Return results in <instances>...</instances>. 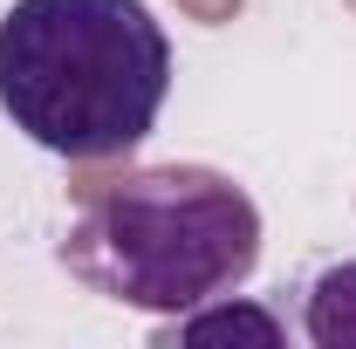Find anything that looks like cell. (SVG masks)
<instances>
[{
  "label": "cell",
  "instance_id": "obj_6",
  "mask_svg": "<svg viewBox=\"0 0 356 349\" xmlns=\"http://www.w3.org/2000/svg\"><path fill=\"white\" fill-rule=\"evenodd\" d=\"M350 7H356V0H350Z\"/></svg>",
  "mask_w": 356,
  "mask_h": 349
},
{
  "label": "cell",
  "instance_id": "obj_1",
  "mask_svg": "<svg viewBox=\"0 0 356 349\" xmlns=\"http://www.w3.org/2000/svg\"><path fill=\"white\" fill-rule=\"evenodd\" d=\"M62 267L89 295L144 315H185L233 295L261 261V206L213 165H137L76 185Z\"/></svg>",
  "mask_w": 356,
  "mask_h": 349
},
{
  "label": "cell",
  "instance_id": "obj_4",
  "mask_svg": "<svg viewBox=\"0 0 356 349\" xmlns=\"http://www.w3.org/2000/svg\"><path fill=\"white\" fill-rule=\"evenodd\" d=\"M213 336H254V343H281V315H267L254 302H199L172 315L165 329H158V343H213Z\"/></svg>",
  "mask_w": 356,
  "mask_h": 349
},
{
  "label": "cell",
  "instance_id": "obj_2",
  "mask_svg": "<svg viewBox=\"0 0 356 349\" xmlns=\"http://www.w3.org/2000/svg\"><path fill=\"white\" fill-rule=\"evenodd\" d=\"M172 96V42L144 0H14L0 21V110L69 165L137 151Z\"/></svg>",
  "mask_w": 356,
  "mask_h": 349
},
{
  "label": "cell",
  "instance_id": "obj_5",
  "mask_svg": "<svg viewBox=\"0 0 356 349\" xmlns=\"http://www.w3.org/2000/svg\"><path fill=\"white\" fill-rule=\"evenodd\" d=\"M178 7H185L199 28H226V21L240 14V0H178Z\"/></svg>",
  "mask_w": 356,
  "mask_h": 349
},
{
  "label": "cell",
  "instance_id": "obj_3",
  "mask_svg": "<svg viewBox=\"0 0 356 349\" xmlns=\"http://www.w3.org/2000/svg\"><path fill=\"white\" fill-rule=\"evenodd\" d=\"M302 329L315 349H356V261H336L309 281Z\"/></svg>",
  "mask_w": 356,
  "mask_h": 349
}]
</instances>
